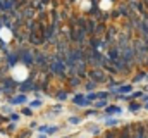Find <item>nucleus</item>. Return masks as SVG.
Returning a JSON list of instances; mask_svg holds the SVG:
<instances>
[{
    "label": "nucleus",
    "mask_w": 148,
    "mask_h": 138,
    "mask_svg": "<svg viewBox=\"0 0 148 138\" xmlns=\"http://www.w3.org/2000/svg\"><path fill=\"white\" fill-rule=\"evenodd\" d=\"M12 76L17 81H24L28 78V69L24 68V66H16V68L12 69Z\"/></svg>",
    "instance_id": "f257e3e1"
},
{
    "label": "nucleus",
    "mask_w": 148,
    "mask_h": 138,
    "mask_svg": "<svg viewBox=\"0 0 148 138\" xmlns=\"http://www.w3.org/2000/svg\"><path fill=\"white\" fill-rule=\"evenodd\" d=\"M0 36H2V40H3V41H10V38H12V33H10L7 28H2V31H0Z\"/></svg>",
    "instance_id": "f03ea898"
},
{
    "label": "nucleus",
    "mask_w": 148,
    "mask_h": 138,
    "mask_svg": "<svg viewBox=\"0 0 148 138\" xmlns=\"http://www.w3.org/2000/svg\"><path fill=\"white\" fill-rule=\"evenodd\" d=\"M110 7H112V2H110V0H102V2H100V9L109 10Z\"/></svg>",
    "instance_id": "7ed1b4c3"
},
{
    "label": "nucleus",
    "mask_w": 148,
    "mask_h": 138,
    "mask_svg": "<svg viewBox=\"0 0 148 138\" xmlns=\"http://www.w3.org/2000/svg\"><path fill=\"white\" fill-rule=\"evenodd\" d=\"M81 9H84V10L90 9V2H83V3H81Z\"/></svg>",
    "instance_id": "20e7f679"
}]
</instances>
